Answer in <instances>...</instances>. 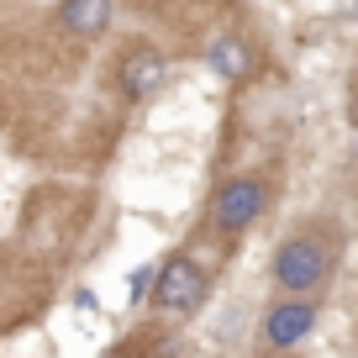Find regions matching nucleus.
<instances>
[{"label":"nucleus","mask_w":358,"mask_h":358,"mask_svg":"<svg viewBox=\"0 0 358 358\" xmlns=\"http://www.w3.org/2000/svg\"><path fill=\"white\" fill-rule=\"evenodd\" d=\"M206 290H211V274L190 253H174L153 280V306H158V316H195Z\"/></svg>","instance_id":"obj_2"},{"label":"nucleus","mask_w":358,"mask_h":358,"mask_svg":"<svg viewBox=\"0 0 358 358\" xmlns=\"http://www.w3.org/2000/svg\"><path fill=\"white\" fill-rule=\"evenodd\" d=\"M332 274V243L316 232H295L274 248V285L285 295H306Z\"/></svg>","instance_id":"obj_1"},{"label":"nucleus","mask_w":358,"mask_h":358,"mask_svg":"<svg viewBox=\"0 0 358 358\" xmlns=\"http://www.w3.org/2000/svg\"><path fill=\"white\" fill-rule=\"evenodd\" d=\"M111 0H64L58 6V27L74 37H101L106 27H111Z\"/></svg>","instance_id":"obj_7"},{"label":"nucleus","mask_w":358,"mask_h":358,"mask_svg":"<svg viewBox=\"0 0 358 358\" xmlns=\"http://www.w3.org/2000/svg\"><path fill=\"white\" fill-rule=\"evenodd\" d=\"M206 69H211L216 79H227V85L248 79V74H253V48H248V37H237V32H222L211 48H206Z\"/></svg>","instance_id":"obj_6"},{"label":"nucleus","mask_w":358,"mask_h":358,"mask_svg":"<svg viewBox=\"0 0 358 358\" xmlns=\"http://www.w3.org/2000/svg\"><path fill=\"white\" fill-rule=\"evenodd\" d=\"M316 306L311 301H280L274 311L264 316V343L268 348H295V343H306L311 337V327H316Z\"/></svg>","instance_id":"obj_5"},{"label":"nucleus","mask_w":358,"mask_h":358,"mask_svg":"<svg viewBox=\"0 0 358 358\" xmlns=\"http://www.w3.org/2000/svg\"><path fill=\"white\" fill-rule=\"evenodd\" d=\"M164 79H169V58L158 53L153 43H132L122 58H116V90H122L127 106L153 101L158 90H164Z\"/></svg>","instance_id":"obj_4"},{"label":"nucleus","mask_w":358,"mask_h":358,"mask_svg":"<svg viewBox=\"0 0 358 358\" xmlns=\"http://www.w3.org/2000/svg\"><path fill=\"white\" fill-rule=\"evenodd\" d=\"M264 206H268V185L258 174H237V179H227L222 190H216L211 227H216V232H227V237H237V232H248V227L264 216Z\"/></svg>","instance_id":"obj_3"}]
</instances>
